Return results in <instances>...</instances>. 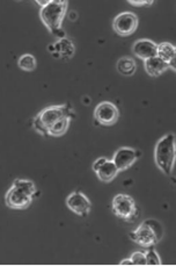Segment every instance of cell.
Listing matches in <instances>:
<instances>
[{
	"label": "cell",
	"mask_w": 176,
	"mask_h": 266,
	"mask_svg": "<svg viewBox=\"0 0 176 266\" xmlns=\"http://www.w3.org/2000/svg\"><path fill=\"white\" fill-rule=\"evenodd\" d=\"M67 1L61 0H51L49 4L41 8L40 17L43 24L49 28L53 35L64 37L65 34L62 30V23L65 18Z\"/></svg>",
	"instance_id": "6da1fadb"
},
{
	"label": "cell",
	"mask_w": 176,
	"mask_h": 266,
	"mask_svg": "<svg viewBox=\"0 0 176 266\" xmlns=\"http://www.w3.org/2000/svg\"><path fill=\"white\" fill-rule=\"evenodd\" d=\"M70 117L73 119L75 117L74 112L72 111L70 105H59V106H51L43 109L37 117L34 119V127L39 133L42 135H48L49 128L53 126L58 120Z\"/></svg>",
	"instance_id": "7a4b0ae2"
},
{
	"label": "cell",
	"mask_w": 176,
	"mask_h": 266,
	"mask_svg": "<svg viewBox=\"0 0 176 266\" xmlns=\"http://www.w3.org/2000/svg\"><path fill=\"white\" fill-rule=\"evenodd\" d=\"M163 236V229L161 223L156 220H145L139 228L130 233V239L144 246L151 248L158 244Z\"/></svg>",
	"instance_id": "3957f363"
},
{
	"label": "cell",
	"mask_w": 176,
	"mask_h": 266,
	"mask_svg": "<svg viewBox=\"0 0 176 266\" xmlns=\"http://www.w3.org/2000/svg\"><path fill=\"white\" fill-rule=\"evenodd\" d=\"M155 163L166 176H171L175 162V136L167 134L162 136L155 146Z\"/></svg>",
	"instance_id": "277c9868"
},
{
	"label": "cell",
	"mask_w": 176,
	"mask_h": 266,
	"mask_svg": "<svg viewBox=\"0 0 176 266\" xmlns=\"http://www.w3.org/2000/svg\"><path fill=\"white\" fill-rule=\"evenodd\" d=\"M112 213L122 220L131 222L138 217V208L132 196L128 194H117L111 202Z\"/></svg>",
	"instance_id": "5b68a950"
},
{
	"label": "cell",
	"mask_w": 176,
	"mask_h": 266,
	"mask_svg": "<svg viewBox=\"0 0 176 266\" xmlns=\"http://www.w3.org/2000/svg\"><path fill=\"white\" fill-rule=\"evenodd\" d=\"M119 111L112 102L103 101L96 106L94 111V119L102 126H112L117 122Z\"/></svg>",
	"instance_id": "8992f818"
},
{
	"label": "cell",
	"mask_w": 176,
	"mask_h": 266,
	"mask_svg": "<svg viewBox=\"0 0 176 266\" xmlns=\"http://www.w3.org/2000/svg\"><path fill=\"white\" fill-rule=\"evenodd\" d=\"M138 27V17L131 12H123L114 19L112 28L118 35L129 36L136 32Z\"/></svg>",
	"instance_id": "52a82bcc"
},
{
	"label": "cell",
	"mask_w": 176,
	"mask_h": 266,
	"mask_svg": "<svg viewBox=\"0 0 176 266\" xmlns=\"http://www.w3.org/2000/svg\"><path fill=\"white\" fill-rule=\"evenodd\" d=\"M66 205L72 212L83 218H86L88 213L90 212V208H92V203L80 191H75V192L71 193L66 199Z\"/></svg>",
	"instance_id": "ba28073f"
},
{
	"label": "cell",
	"mask_w": 176,
	"mask_h": 266,
	"mask_svg": "<svg viewBox=\"0 0 176 266\" xmlns=\"http://www.w3.org/2000/svg\"><path fill=\"white\" fill-rule=\"evenodd\" d=\"M140 156L141 152L138 151V150L123 146V148H119L117 151L115 152L112 162H114V164L116 165L118 171H125L127 169L130 168Z\"/></svg>",
	"instance_id": "9c48e42d"
},
{
	"label": "cell",
	"mask_w": 176,
	"mask_h": 266,
	"mask_svg": "<svg viewBox=\"0 0 176 266\" xmlns=\"http://www.w3.org/2000/svg\"><path fill=\"white\" fill-rule=\"evenodd\" d=\"M31 200L33 198L30 195H28L27 193H24L23 191L15 186H12L11 190L6 194V205L13 209L27 208L31 203Z\"/></svg>",
	"instance_id": "30bf717a"
},
{
	"label": "cell",
	"mask_w": 176,
	"mask_h": 266,
	"mask_svg": "<svg viewBox=\"0 0 176 266\" xmlns=\"http://www.w3.org/2000/svg\"><path fill=\"white\" fill-rule=\"evenodd\" d=\"M156 47L158 45L151 40H138L132 46V51L133 54L141 59H149L156 56Z\"/></svg>",
	"instance_id": "8fae6325"
},
{
	"label": "cell",
	"mask_w": 176,
	"mask_h": 266,
	"mask_svg": "<svg viewBox=\"0 0 176 266\" xmlns=\"http://www.w3.org/2000/svg\"><path fill=\"white\" fill-rule=\"evenodd\" d=\"M156 56L163 62L169 64V67L173 70H175V57H176V49L175 47L169 42L160 43L156 47Z\"/></svg>",
	"instance_id": "7c38bea8"
},
{
	"label": "cell",
	"mask_w": 176,
	"mask_h": 266,
	"mask_svg": "<svg viewBox=\"0 0 176 266\" xmlns=\"http://www.w3.org/2000/svg\"><path fill=\"white\" fill-rule=\"evenodd\" d=\"M169 68H171L169 64L163 62L162 59H160L158 56L145 59V70L151 77H159L160 74H162Z\"/></svg>",
	"instance_id": "4fadbf2b"
},
{
	"label": "cell",
	"mask_w": 176,
	"mask_h": 266,
	"mask_svg": "<svg viewBox=\"0 0 176 266\" xmlns=\"http://www.w3.org/2000/svg\"><path fill=\"white\" fill-rule=\"evenodd\" d=\"M118 172L119 171L117 170V168H116L114 162L108 161V159H107L101 167L95 171V173L97 174V177H99L100 180L105 181V183H109V181L115 179V177L117 176Z\"/></svg>",
	"instance_id": "5bb4252c"
},
{
	"label": "cell",
	"mask_w": 176,
	"mask_h": 266,
	"mask_svg": "<svg viewBox=\"0 0 176 266\" xmlns=\"http://www.w3.org/2000/svg\"><path fill=\"white\" fill-rule=\"evenodd\" d=\"M136 62L130 57H123L117 62V71L123 76H132L136 73Z\"/></svg>",
	"instance_id": "9a60e30c"
},
{
	"label": "cell",
	"mask_w": 176,
	"mask_h": 266,
	"mask_svg": "<svg viewBox=\"0 0 176 266\" xmlns=\"http://www.w3.org/2000/svg\"><path fill=\"white\" fill-rule=\"evenodd\" d=\"M72 118L70 117H65L61 119L56 122L53 126L49 128L48 130V135L50 136H62L67 131L68 129V124H70V120Z\"/></svg>",
	"instance_id": "2e32d148"
},
{
	"label": "cell",
	"mask_w": 176,
	"mask_h": 266,
	"mask_svg": "<svg viewBox=\"0 0 176 266\" xmlns=\"http://www.w3.org/2000/svg\"><path fill=\"white\" fill-rule=\"evenodd\" d=\"M18 187V189H20L21 191H23L24 193H27L28 195H30L31 198H35L37 195V189L35 186V184L33 183L31 180H26V179H17L14 180L13 185Z\"/></svg>",
	"instance_id": "e0dca14e"
},
{
	"label": "cell",
	"mask_w": 176,
	"mask_h": 266,
	"mask_svg": "<svg viewBox=\"0 0 176 266\" xmlns=\"http://www.w3.org/2000/svg\"><path fill=\"white\" fill-rule=\"evenodd\" d=\"M55 50L61 54L62 56H66V57H70V56L73 55L74 52V47L72 46L71 41H68L67 39H63L59 41L58 43L55 45Z\"/></svg>",
	"instance_id": "ac0fdd59"
},
{
	"label": "cell",
	"mask_w": 176,
	"mask_h": 266,
	"mask_svg": "<svg viewBox=\"0 0 176 266\" xmlns=\"http://www.w3.org/2000/svg\"><path fill=\"white\" fill-rule=\"evenodd\" d=\"M19 68L22 69L23 71H34L36 69V59L33 55H23L19 58Z\"/></svg>",
	"instance_id": "d6986e66"
},
{
	"label": "cell",
	"mask_w": 176,
	"mask_h": 266,
	"mask_svg": "<svg viewBox=\"0 0 176 266\" xmlns=\"http://www.w3.org/2000/svg\"><path fill=\"white\" fill-rule=\"evenodd\" d=\"M146 257V265H161V261H160L159 255L154 251L153 246L149 248V251L145 253Z\"/></svg>",
	"instance_id": "ffe728a7"
},
{
	"label": "cell",
	"mask_w": 176,
	"mask_h": 266,
	"mask_svg": "<svg viewBox=\"0 0 176 266\" xmlns=\"http://www.w3.org/2000/svg\"><path fill=\"white\" fill-rule=\"evenodd\" d=\"M130 259L132 261V263H133V265H146V257L144 252L137 251V252L132 253Z\"/></svg>",
	"instance_id": "44dd1931"
},
{
	"label": "cell",
	"mask_w": 176,
	"mask_h": 266,
	"mask_svg": "<svg viewBox=\"0 0 176 266\" xmlns=\"http://www.w3.org/2000/svg\"><path fill=\"white\" fill-rule=\"evenodd\" d=\"M129 4H131L132 6H150L153 4V0H150V1H147V0H143V1H138V0H129Z\"/></svg>",
	"instance_id": "7402d4cb"
},
{
	"label": "cell",
	"mask_w": 176,
	"mask_h": 266,
	"mask_svg": "<svg viewBox=\"0 0 176 266\" xmlns=\"http://www.w3.org/2000/svg\"><path fill=\"white\" fill-rule=\"evenodd\" d=\"M106 161H107V158H105V157H101V158L96 159V161L94 162V164H93V170H94V171H96L97 169H99L100 167H101V165H102L103 163H105Z\"/></svg>",
	"instance_id": "603a6c76"
},
{
	"label": "cell",
	"mask_w": 176,
	"mask_h": 266,
	"mask_svg": "<svg viewBox=\"0 0 176 266\" xmlns=\"http://www.w3.org/2000/svg\"><path fill=\"white\" fill-rule=\"evenodd\" d=\"M121 265H133V263H132L130 258H128V259H124V261H122Z\"/></svg>",
	"instance_id": "cb8c5ba5"
}]
</instances>
